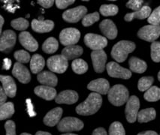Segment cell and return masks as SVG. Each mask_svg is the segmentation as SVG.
<instances>
[{
    "instance_id": "obj_1",
    "label": "cell",
    "mask_w": 160,
    "mask_h": 135,
    "mask_svg": "<svg viewBox=\"0 0 160 135\" xmlns=\"http://www.w3.org/2000/svg\"><path fill=\"white\" fill-rule=\"evenodd\" d=\"M102 99L98 93H90L87 99L76 107L78 114L81 116H90L96 113L100 109Z\"/></svg>"
},
{
    "instance_id": "obj_2",
    "label": "cell",
    "mask_w": 160,
    "mask_h": 135,
    "mask_svg": "<svg viewBox=\"0 0 160 135\" xmlns=\"http://www.w3.org/2000/svg\"><path fill=\"white\" fill-rule=\"evenodd\" d=\"M135 49V44L129 41H120L113 46L111 51V56L117 62H122L127 58L130 53Z\"/></svg>"
},
{
    "instance_id": "obj_3",
    "label": "cell",
    "mask_w": 160,
    "mask_h": 135,
    "mask_svg": "<svg viewBox=\"0 0 160 135\" xmlns=\"http://www.w3.org/2000/svg\"><path fill=\"white\" fill-rule=\"evenodd\" d=\"M109 101L114 106H122L128 101L129 99V93L128 89L122 85L118 84L110 89L108 92Z\"/></svg>"
},
{
    "instance_id": "obj_4",
    "label": "cell",
    "mask_w": 160,
    "mask_h": 135,
    "mask_svg": "<svg viewBox=\"0 0 160 135\" xmlns=\"http://www.w3.org/2000/svg\"><path fill=\"white\" fill-rule=\"evenodd\" d=\"M83 128V123L74 117H66L59 122L57 129L61 132H72L81 131Z\"/></svg>"
},
{
    "instance_id": "obj_5",
    "label": "cell",
    "mask_w": 160,
    "mask_h": 135,
    "mask_svg": "<svg viewBox=\"0 0 160 135\" xmlns=\"http://www.w3.org/2000/svg\"><path fill=\"white\" fill-rule=\"evenodd\" d=\"M48 68L55 73L62 74L68 68V60L62 55H56L51 56L47 61Z\"/></svg>"
},
{
    "instance_id": "obj_6",
    "label": "cell",
    "mask_w": 160,
    "mask_h": 135,
    "mask_svg": "<svg viewBox=\"0 0 160 135\" xmlns=\"http://www.w3.org/2000/svg\"><path fill=\"white\" fill-rule=\"evenodd\" d=\"M139 107H140V101L138 98L135 95L131 96L126 102L125 109L126 119L129 123H134L136 121Z\"/></svg>"
},
{
    "instance_id": "obj_7",
    "label": "cell",
    "mask_w": 160,
    "mask_h": 135,
    "mask_svg": "<svg viewBox=\"0 0 160 135\" xmlns=\"http://www.w3.org/2000/svg\"><path fill=\"white\" fill-rule=\"evenodd\" d=\"M81 38L79 30L74 28H66L62 29L59 34V41L63 45L72 46L77 44Z\"/></svg>"
},
{
    "instance_id": "obj_8",
    "label": "cell",
    "mask_w": 160,
    "mask_h": 135,
    "mask_svg": "<svg viewBox=\"0 0 160 135\" xmlns=\"http://www.w3.org/2000/svg\"><path fill=\"white\" fill-rule=\"evenodd\" d=\"M84 43L93 51H101L107 46L108 40L105 37L99 35L88 33L84 36Z\"/></svg>"
},
{
    "instance_id": "obj_9",
    "label": "cell",
    "mask_w": 160,
    "mask_h": 135,
    "mask_svg": "<svg viewBox=\"0 0 160 135\" xmlns=\"http://www.w3.org/2000/svg\"><path fill=\"white\" fill-rule=\"evenodd\" d=\"M138 36L141 39L149 42H154L160 36V26L148 25L139 29Z\"/></svg>"
},
{
    "instance_id": "obj_10",
    "label": "cell",
    "mask_w": 160,
    "mask_h": 135,
    "mask_svg": "<svg viewBox=\"0 0 160 135\" xmlns=\"http://www.w3.org/2000/svg\"><path fill=\"white\" fill-rule=\"evenodd\" d=\"M106 68H107L108 74L111 77L128 80L132 77L131 71L121 67L117 62H110L109 63H108Z\"/></svg>"
},
{
    "instance_id": "obj_11",
    "label": "cell",
    "mask_w": 160,
    "mask_h": 135,
    "mask_svg": "<svg viewBox=\"0 0 160 135\" xmlns=\"http://www.w3.org/2000/svg\"><path fill=\"white\" fill-rule=\"evenodd\" d=\"M16 38L15 32L12 30L4 31L0 38V51L2 53H8L15 45Z\"/></svg>"
},
{
    "instance_id": "obj_12",
    "label": "cell",
    "mask_w": 160,
    "mask_h": 135,
    "mask_svg": "<svg viewBox=\"0 0 160 135\" xmlns=\"http://www.w3.org/2000/svg\"><path fill=\"white\" fill-rule=\"evenodd\" d=\"M87 9L83 5L71 8L67 10L62 14L63 20L68 23H77L86 16Z\"/></svg>"
},
{
    "instance_id": "obj_13",
    "label": "cell",
    "mask_w": 160,
    "mask_h": 135,
    "mask_svg": "<svg viewBox=\"0 0 160 135\" xmlns=\"http://www.w3.org/2000/svg\"><path fill=\"white\" fill-rule=\"evenodd\" d=\"M91 59L95 71L97 73H102L105 71L107 55L103 50L92 51L91 53Z\"/></svg>"
},
{
    "instance_id": "obj_14",
    "label": "cell",
    "mask_w": 160,
    "mask_h": 135,
    "mask_svg": "<svg viewBox=\"0 0 160 135\" xmlns=\"http://www.w3.org/2000/svg\"><path fill=\"white\" fill-rule=\"evenodd\" d=\"M12 75L22 84H28L31 80V75L29 70L20 62L14 64L12 70Z\"/></svg>"
},
{
    "instance_id": "obj_15",
    "label": "cell",
    "mask_w": 160,
    "mask_h": 135,
    "mask_svg": "<svg viewBox=\"0 0 160 135\" xmlns=\"http://www.w3.org/2000/svg\"><path fill=\"white\" fill-rule=\"evenodd\" d=\"M87 89L91 91L97 92V93L106 95L107 93H108L110 90V84L107 80L98 78L91 81L87 86Z\"/></svg>"
},
{
    "instance_id": "obj_16",
    "label": "cell",
    "mask_w": 160,
    "mask_h": 135,
    "mask_svg": "<svg viewBox=\"0 0 160 135\" xmlns=\"http://www.w3.org/2000/svg\"><path fill=\"white\" fill-rule=\"evenodd\" d=\"M99 28L106 38L113 40L117 36V29L112 20L106 19L102 20L99 24Z\"/></svg>"
},
{
    "instance_id": "obj_17",
    "label": "cell",
    "mask_w": 160,
    "mask_h": 135,
    "mask_svg": "<svg viewBox=\"0 0 160 135\" xmlns=\"http://www.w3.org/2000/svg\"><path fill=\"white\" fill-rule=\"evenodd\" d=\"M19 41L21 45L29 51L34 52L38 49V42L29 32H22L19 35Z\"/></svg>"
},
{
    "instance_id": "obj_18",
    "label": "cell",
    "mask_w": 160,
    "mask_h": 135,
    "mask_svg": "<svg viewBox=\"0 0 160 135\" xmlns=\"http://www.w3.org/2000/svg\"><path fill=\"white\" fill-rule=\"evenodd\" d=\"M78 100V94L73 90H65L61 92L56 97L55 101L57 104H73Z\"/></svg>"
},
{
    "instance_id": "obj_19",
    "label": "cell",
    "mask_w": 160,
    "mask_h": 135,
    "mask_svg": "<svg viewBox=\"0 0 160 135\" xmlns=\"http://www.w3.org/2000/svg\"><path fill=\"white\" fill-rule=\"evenodd\" d=\"M0 80L2 84V88L7 95L10 98H14L16 95L17 86L14 80L10 76H0Z\"/></svg>"
},
{
    "instance_id": "obj_20",
    "label": "cell",
    "mask_w": 160,
    "mask_h": 135,
    "mask_svg": "<svg viewBox=\"0 0 160 135\" xmlns=\"http://www.w3.org/2000/svg\"><path fill=\"white\" fill-rule=\"evenodd\" d=\"M32 29L35 32L38 33H44L51 32L54 27V23L52 20H39L34 19L31 23Z\"/></svg>"
},
{
    "instance_id": "obj_21",
    "label": "cell",
    "mask_w": 160,
    "mask_h": 135,
    "mask_svg": "<svg viewBox=\"0 0 160 135\" xmlns=\"http://www.w3.org/2000/svg\"><path fill=\"white\" fill-rule=\"evenodd\" d=\"M62 115V109L61 107H56L46 114L44 118V123L50 127H53L59 124L61 116Z\"/></svg>"
},
{
    "instance_id": "obj_22",
    "label": "cell",
    "mask_w": 160,
    "mask_h": 135,
    "mask_svg": "<svg viewBox=\"0 0 160 135\" xmlns=\"http://www.w3.org/2000/svg\"><path fill=\"white\" fill-rule=\"evenodd\" d=\"M34 92L35 95L47 101H51L57 97V91L51 86H38L35 88Z\"/></svg>"
},
{
    "instance_id": "obj_23",
    "label": "cell",
    "mask_w": 160,
    "mask_h": 135,
    "mask_svg": "<svg viewBox=\"0 0 160 135\" xmlns=\"http://www.w3.org/2000/svg\"><path fill=\"white\" fill-rule=\"evenodd\" d=\"M37 79L41 84L44 86H51V87H54L57 86V81H58V79L57 76L54 75V74L47 71H42V73L38 74V75L37 76Z\"/></svg>"
},
{
    "instance_id": "obj_24",
    "label": "cell",
    "mask_w": 160,
    "mask_h": 135,
    "mask_svg": "<svg viewBox=\"0 0 160 135\" xmlns=\"http://www.w3.org/2000/svg\"><path fill=\"white\" fill-rule=\"evenodd\" d=\"M150 14H151V8L148 5H145L139 11H137V12L133 13H129V14H126L124 19L127 22L132 21L135 18L144 20L145 18L149 17Z\"/></svg>"
},
{
    "instance_id": "obj_25",
    "label": "cell",
    "mask_w": 160,
    "mask_h": 135,
    "mask_svg": "<svg viewBox=\"0 0 160 135\" xmlns=\"http://www.w3.org/2000/svg\"><path fill=\"white\" fill-rule=\"evenodd\" d=\"M83 53V48L80 46L72 45L66 47L62 51V55L68 60H73L81 56Z\"/></svg>"
},
{
    "instance_id": "obj_26",
    "label": "cell",
    "mask_w": 160,
    "mask_h": 135,
    "mask_svg": "<svg viewBox=\"0 0 160 135\" xmlns=\"http://www.w3.org/2000/svg\"><path fill=\"white\" fill-rule=\"evenodd\" d=\"M129 65L130 70L135 73L142 74L147 70L148 65L147 63L141 59L137 57H131L129 60Z\"/></svg>"
},
{
    "instance_id": "obj_27",
    "label": "cell",
    "mask_w": 160,
    "mask_h": 135,
    "mask_svg": "<svg viewBox=\"0 0 160 135\" xmlns=\"http://www.w3.org/2000/svg\"><path fill=\"white\" fill-rule=\"evenodd\" d=\"M45 65L44 58L41 55L35 54L30 60V69L33 74H38L42 71Z\"/></svg>"
},
{
    "instance_id": "obj_28",
    "label": "cell",
    "mask_w": 160,
    "mask_h": 135,
    "mask_svg": "<svg viewBox=\"0 0 160 135\" xmlns=\"http://www.w3.org/2000/svg\"><path fill=\"white\" fill-rule=\"evenodd\" d=\"M156 113L154 108H147L144 110H141L138 114V121L140 123H148L152 121L156 118Z\"/></svg>"
},
{
    "instance_id": "obj_29",
    "label": "cell",
    "mask_w": 160,
    "mask_h": 135,
    "mask_svg": "<svg viewBox=\"0 0 160 135\" xmlns=\"http://www.w3.org/2000/svg\"><path fill=\"white\" fill-rule=\"evenodd\" d=\"M59 44L57 40L54 38H48L44 42L43 45H42V50L44 53H54L56 51L58 50Z\"/></svg>"
},
{
    "instance_id": "obj_30",
    "label": "cell",
    "mask_w": 160,
    "mask_h": 135,
    "mask_svg": "<svg viewBox=\"0 0 160 135\" xmlns=\"http://www.w3.org/2000/svg\"><path fill=\"white\" fill-rule=\"evenodd\" d=\"M14 113V107L13 103L7 102L0 106V119L1 120L10 118Z\"/></svg>"
},
{
    "instance_id": "obj_31",
    "label": "cell",
    "mask_w": 160,
    "mask_h": 135,
    "mask_svg": "<svg viewBox=\"0 0 160 135\" xmlns=\"http://www.w3.org/2000/svg\"><path fill=\"white\" fill-rule=\"evenodd\" d=\"M144 99L150 102L157 101L160 99V88L157 86H151L144 93Z\"/></svg>"
},
{
    "instance_id": "obj_32",
    "label": "cell",
    "mask_w": 160,
    "mask_h": 135,
    "mask_svg": "<svg viewBox=\"0 0 160 135\" xmlns=\"http://www.w3.org/2000/svg\"><path fill=\"white\" fill-rule=\"evenodd\" d=\"M72 68L74 73L82 75L88 70V65L84 60L81 59H77L72 62Z\"/></svg>"
},
{
    "instance_id": "obj_33",
    "label": "cell",
    "mask_w": 160,
    "mask_h": 135,
    "mask_svg": "<svg viewBox=\"0 0 160 135\" xmlns=\"http://www.w3.org/2000/svg\"><path fill=\"white\" fill-rule=\"evenodd\" d=\"M100 13L105 17L114 16L118 13V7L116 5L109 4V5H102L100 7Z\"/></svg>"
},
{
    "instance_id": "obj_34",
    "label": "cell",
    "mask_w": 160,
    "mask_h": 135,
    "mask_svg": "<svg viewBox=\"0 0 160 135\" xmlns=\"http://www.w3.org/2000/svg\"><path fill=\"white\" fill-rule=\"evenodd\" d=\"M154 79L152 77H143L139 80L138 88L141 92H144L151 87Z\"/></svg>"
},
{
    "instance_id": "obj_35",
    "label": "cell",
    "mask_w": 160,
    "mask_h": 135,
    "mask_svg": "<svg viewBox=\"0 0 160 135\" xmlns=\"http://www.w3.org/2000/svg\"><path fill=\"white\" fill-rule=\"evenodd\" d=\"M11 25L13 28L17 30H25L29 27V23L27 20L24 19L23 17H20L18 19L13 20L11 22Z\"/></svg>"
},
{
    "instance_id": "obj_36",
    "label": "cell",
    "mask_w": 160,
    "mask_h": 135,
    "mask_svg": "<svg viewBox=\"0 0 160 135\" xmlns=\"http://www.w3.org/2000/svg\"><path fill=\"white\" fill-rule=\"evenodd\" d=\"M109 135H126L125 129L120 123L114 122L110 125Z\"/></svg>"
},
{
    "instance_id": "obj_37",
    "label": "cell",
    "mask_w": 160,
    "mask_h": 135,
    "mask_svg": "<svg viewBox=\"0 0 160 135\" xmlns=\"http://www.w3.org/2000/svg\"><path fill=\"white\" fill-rule=\"evenodd\" d=\"M14 56L15 60L18 61V62H20V63H28L31 60L29 53L27 51H23V50L16 51L14 53Z\"/></svg>"
},
{
    "instance_id": "obj_38",
    "label": "cell",
    "mask_w": 160,
    "mask_h": 135,
    "mask_svg": "<svg viewBox=\"0 0 160 135\" xmlns=\"http://www.w3.org/2000/svg\"><path fill=\"white\" fill-rule=\"evenodd\" d=\"M99 20V14L98 12H94L92 14H87L82 20V24L84 27H90Z\"/></svg>"
},
{
    "instance_id": "obj_39",
    "label": "cell",
    "mask_w": 160,
    "mask_h": 135,
    "mask_svg": "<svg viewBox=\"0 0 160 135\" xmlns=\"http://www.w3.org/2000/svg\"><path fill=\"white\" fill-rule=\"evenodd\" d=\"M151 58L153 62H160V41H154L152 43Z\"/></svg>"
},
{
    "instance_id": "obj_40",
    "label": "cell",
    "mask_w": 160,
    "mask_h": 135,
    "mask_svg": "<svg viewBox=\"0 0 160 135\" xmlns=\"http://www.w3.org/2000/svg\"><path fill=\"white\" fill-rule=\"evenodd\" d=\"M148 23L150 25L159 26L160 25V6L156 8L148 17Z\"/></svg>"
},
{
    "instance_id": "obj_41",
    "label": "cell",
    "mask_w": 160,
    "mask_h": 135,
    "mask_svg": "<svg viewBox=\"0 0 160 135\" xmlns=\"http://www.w3.org/2000/svg\"><path fill=\"white\" fill-rule=\"evenodd\" d=\"M143 3H144V2L142 0H130L126 3V7L135 11V12H137L142 8Z\"/></svg>"
},
{
    "instance_id": "obj_42",
    "label": "cell",
    "mask_w": 160,
    "mask_h": 135,
    "mask_svg": "<svg viewBox=\"0 0 160 135\" xmlns=\"http://www.w3.org/2000/svg\"><path fill=\"white\" fill-rule=\"evenodd\" d=\"M5 129L6 135H16L15 124L12 120H8L5 123Z\"/></svg>"
},
{
    "instance_id": "obj_43",
    "label": "cell",
    "mask_w": 160,
    "mask_h": 135,
    "mask_svg": "<svg viewBox=\"0 0 160 135\" xmlns=\"http://www.w3.org/2000/svg\"><path fill=\"white\" fill-rule=\"evenodd\" d=\"M55 2L57 8L59 9H64L66 7H68V5L74 3V0H57Z\"/></svg>"
},
{
    "instance_id": "obj_44",
    "label": "cell",
    "mask_w": 160,
    "mask_h": 135,
    "mask_svg": "<svg viewBox=\"0 0 160 135\" xmlns=\"http://www.w3.org/2000/svg\"><path fill=\"white\" fill-rule=\"evenodd\" d=\"M38 3L42 7H44V8H51L53 5L54 1H52V0H38Z\"/></svg>"
},
{
    "instance_id": "obj_45",
    "label": "cell",
    "mask_w": 160,
    "mask_h": 135,
    "mask_svg": "<svg viewBox=\"0 0 160 135\" xmlns=\"http://www.w3.org/2000/svg\"><path fill=\"white\" fill-rule=\"evenodd\" d=\"M7 96L8 95L5 94L4 89H3V88L2 87L1 89H0V104L2 105V104H4L5 102H6Z\"/></svg>"
},
{
    "instance_id": "obj_46",
    "label": "cell",
    "mask_w": 160,
    "mask_h": 135,
    "mask_svg": "<svg viewBox=\"0 0 160 135\" xmlns=\"http://www.w3.org/2000/svg\"><path fill=\"white\" fill-rule=\"evenodd\" d=\"M92 135H108V134L105 128H98L95 129L93 131Z\"/></svg>"
},
{
    "instance_id": "obj_47",
    "label": "cell",
    "mask_w": 160,
    "mask_h": 135,
    "mask_svg": "<svg viewBox=\"0 0 160 135\" xmlns=\"http://www.w3.org/2000/svg\"><path fill=\"white\" fill-rule=\"evenodd\" d=\"M138 135H159V134L153 131H142V132L139 133Z\"/></svg>"
},
{
    "instance_id": "obj_48",
    "label": "cell",
    "mask_w": 160,
    "mask_h": 135,
    "mask_svg": "<svg viewBox=\"0 0 160 135\" xmlns=\"http://www.w3.org/2000/svg\"><path fill=\"white\" fill-rule=\"evenodd\" d=\"M35 135H52V134L48 132H46V131H38V132H36Z\"/></svg>"
},
{
    "instance_id": "obj_49",
    "label": "cell",
    "mask_w": 160,
    "mask_h": 135,
    "mask_svg": "<svg viewBox=\"0 0 160 135\" xmlns=\"http://www.w3.org/2000/svg\"><path fill=\"white\" fill-rule=\"evenodd\" d=\"M0 19H1V25H0V32H1V35L2 34V29L3 24H4V18H3L2 16H0Z\"/></svg>"
},
{
    "instance_id": "obj_50",
    "label": "cell",
    "mask_w": 160,
    "mask_h": 135,
    "mask_svg": "<svg viewBox=\"0 0 160 135\" xmlns=\"http://www.w3.org/2000/svg\"><path fill=\"white\" fill-rule=\"evenodd\" d=\"M62 135H77V134H71V133H66V134H63Z\"/></svg>"
},
{
    "instance_id": "obj_51",
    "label": "cell",
    "mask_w": 160,
    "mask_h": 135,
    "mask_svg": "<svg viewBox=\"0 0 160 135\" xmlns=\"http://www.w3.org/2000/svg\"><path fill=\"white\" fill-rule=\"evenodd\" d=\"M158 79H159V80L160 81V71H159V73H158Z\"/></svg>"
},
{
    "instance_id": "obj_52",
    "label": "cell",
    "mask_w": 160,
    "mask_h": 135,
    "mask_svg": "<svg viewBox=\"0 0 160 135\" xmlns=\"http://www.w3.org/2000/svg\"><path fill=\"white\" fill-rule=\"evenodd\" d=\"M20 135H31L30 134H28V133H23V134H21Z\"/></svg>"
}]
</instances>
